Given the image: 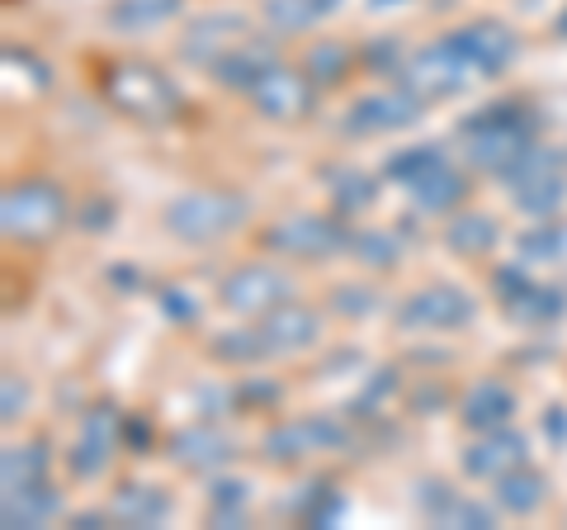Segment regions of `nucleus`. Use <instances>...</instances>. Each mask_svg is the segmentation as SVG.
<instances>
[{"instance_id": "nucleus-11", "label": "nucleus", "mask_w": 567, "mask_h": 530, "mask_svg": "<svg viewBox=\"0 0 567 530\" xmlns=\"http://www.w3.org/2000/svg\"><path fill=\"white\" fill-rule=\"evenodd\" d=\"M241 20H237V14H208V20H199V24H194L189 33H185V43H181V52H185V58L189 62H218L223 58V48H233L237 39H241Z\"/></svg>"}, {"instance_id": "nucleus-25", "label": "nucleus", "mask_w": 567, "mask_h": 530, "mask_svg": "<svg viewBox=\"0 0 567 530\" xmlns=\"http://www.w3.org/2000/svg\"><path fill=\"white\" fill-rule=\"evenodd\" d=\"M440 166H445V156H440V147H431V143H425V147L402 152L398 162L388 166V175H393L398 185H421L425 175H431V171H440Z\"/></svg>"}, {"instance_id": "nucleus-15", "label": "nucleus", "mask_w": 567, "mask_h": 530, "mask_svg": "<svg viewBox=\"0 0 567 530\" xmlns=\"http://www.w3.org/2000/svg\"><path fill=\"white\" fill-rule=\"evenodd\" d=\"M312 337H317V317L308 308H293V304H284L260 332L265 350H298V346H308Z\"/></svg>"}, {"instance_id": "nucleus-10", "label": "nucleus", "mask_w": 567, "mask_h": 530, "mask_svg": "<svg viewBox=\"0 0 567 530\" xmlns=\"http://www.w3.org/2000/svg\"><path fill=\"white\" fill-rule=\"evenodd\" d=\"M270 246H279V252H289V256H322V252L341 246V233H336V223H327V218H289L270 233Z\"/></svg>"}, {"instance_id": "nucleus-30", "label": "nucleus", "mask_w": 567, "mask_h": 530, "mask_svg": "<svg viewBox=\"0 0 567 530\" xmlns=\"http://www.w3.org/2000/svg\"><path fill=\"white\" fill-rule=\"evenodd\" d=\"M20 402H24V394H20ZM14 417V379H6V421Z\"/></svg>"}, {"instance_id": "nucleus-12", "label": "nucleus", "mask_w": 567, "mask_h": 530, "mask_svg": "<svg viewBox=\"0 0 567 530\" xmlns=\"http://www.w3.org/2000/svg\"><path fill=\"white\" fill-rule=\"evenodd\" d=\"M412 119H416V100L388 91V95H369V100L354 104L350 129L354 133H379V129H398V123H412Z\"/></svg>"}, {"instance_id": "nucleus-16", "label": "nucleus", "mask_w": 567, "mask_h": 530, "mask_svg": "<svg viewBox=\"0 0 567 530\" xmlns=\"http://www.w3.org/2000/svg\"><path fill=\"white\" fill-rule=\"evenodd\" d=\"M110 446H114V417L110 412H95L91 421H85V436L76 455H71V469L81 473V479H91V473L104 469V459H110Z\"/></svg>"}, {"instance_id": "nucleus-14", "label": "nucleus", "mask_w": 567, "mask_h": 530, "mask_svg": "<svg viewBox=\"0 0 567 530\" xmlns=\"http://www.w3.org/2000/svg\"><path fill=\"white\" fill-rule=\"evenodd\" d=\"M265 446H270L275 459H284V455H308V450H322V446H346V431L331 427V421H298L289 431H275Z\"/></svg>"}, {"instance_id": "nucleus-9", "label": "nucleus", "mask_w": 567, "mask_h": 530, "mask_svg": "<svg viewBox=\"0 0 567 530\" xmlns=\"http://www.w3.org/2000/svg\"><path fill=\"white\" fill-rule=\"evenodd\" d=\"M110 95L123 104V110H137V114H156L171 104L166 81L156 72H147V67H123V72H114Z\"/></svg>"}, {"instance_id": "nucleus-29", "label": "nucleus", "mask_w": 567, "mask_h": 530, "mask_svg": "<svg viewBox=\"0 0 567 530\" xmlns=\"http://www.w3.org/2000/svg\"><path fill=\"white\" fill-rule=\"evenodd\" d=\"M354 246H360V252L369 256V265H388V261H393V256H398V246H393V242H388V237H374V233H369V237H360V242H354Z\"/></svg>"}, {"instance_id": "nucleus-23", "label": "nucleus", "mask_w": 567, "mask_h": 530, "mask_svg": "<svg viewBox=\"0 0 567 530\" xmlns=\"http://www.w3.org/2000/svg\"><path fill=\"white\" fill-rule=\"evenodd\" d=\"M118 517H128L133 526H156L171 511V498L166 492H156V488H133V492H123V498L114 502Z\"/></svg>"}, {"instance_id": "nucleus-20", "label": "nucleus", "mask_w": 567, "mask_h": 530, "mask_svg": "<svg viewBox=\"0 0 567 530\" xmlns=\"http://www.w3.org/2000/svg\"><path fill=\"white\" fill-rule=\"evenodd\" d=\"M175 6H181V0H118V6L110 10V20L118 29H128V33H142V29L162 24L166 14H175Z\"/></svg>"}, {"instance_id": "nucleus-21", "label": "nucleus", "mask_w": 567, "mask_h": 530, "mask_svg": "<svg viewBox=\"0 0 567 530\" xmlns=\"http://www.w3.org/2000/svg\"><path fill=\"white\" fill-rule=\"evenodd\" d=\"M43 450L39 446H10L6 459H0V469H6V492H24L39 483V473H43Z\"/></svg>"}, {"instance_id": "nucleus-31", "label": "nucleus", "mask_w": 567, "mask_h": 530, "mask_svg": "<svg viewBox=\"0 0 567 530\" xmlns=\"http://www.w3.org/2000/svg\"><path fill=\"white\" fill-rule=\"evenodd\" d=\"M563 29H567V20H563Z\"/></svg>"}, {"instance_id": "nucleus-22", "label": "nucleus", "mask_w": 567, "mask_h": 530, "mask_svg": "<svg viewBox=\"0 0 567 530\" xmlns=\"http://www.w3.org/2000/svg\"><path fill=\"white\" fill-rule=\"evenodd\" d=\"M412 194H416V204H421V208H431V214H445L454 200H464V181H458L454 171L440 166V171L425 175L421 185H412Z\"/></svg>"}, {"instance_id": "nucleus-5", "label": "nucleus", "mask_w": 567, "mask_h": 530, "mask_svg": "<svg viewBox=\"0 0 567 530\" xmlns=\"http://www.w3.org/2000/svg\"><path fill=\"white\" fill-rule=\"evenodd\" d=\"M279 298H289V279L270 265H246V271L227 275L223 285V304L233 313H260V308H275Z\"/></svg>"}, {"instance_id": "nucleus-8", "label": "nucleus", "mask_w": 567, "mask_h": 530, "mask_svg": "<svg viewBox=\"0 0 567 530\" xmlns=\"http://www.w3.org/2000/svg\"><path fill=\"white\" fill-rule=\"evenodd\" d=\"M473 304L458 289H425L416 298H406V308L398 313L402 327H458L468 323Z\"/></svg>"}, {"instance_id": "nucleus-1", "label": "nucleus", "mask_w": 567, "mask_h": 530, "mask_svg": "<svg viewBox=\"0 0 567 530\" xmlns=\"http://www.w3.org/2000/svg\"><path fill=\"white\" fill-rule=\"evenodd\" d=\"M246 218V200L237 194H223V190H194L185 200H175L166 208V223L171 233H181L189 242H208V237H223Z\"/></svg>"}, {"instance_id": "nucleus-2", "label": "nucleus", "mask_w": 567, "mask_h": 530, "mask_svg": "<svg viewBox=\"0 0 567 530\" xmlns=\"http://www.w3.org/2000/svg\"><path fill=\"white\" fill-rule=\"evenodd\" d=\"M464 133H468V156L477 166L506 171L525 152V129H520V119L511 114V104H496V114L473 119Z\"/></svg>"}, {"instance_id": "nucleus-24", "label": "nucleus", "mask_w": 567, "mask_h": 530, "mask_svg": "<svg viewBox=\"0 0 567 530\" xmlns=\"http://www.w3.org/2000/svg\"><path fill=\"white\" fill-rule=\"evenodd\" d=\"M175 455H181L185 465H223L233 450H227V440L213 436V431H185V436H175Z\"/></svg>"}, {"instance_id": "nucleus-17", "label": "nucleus", "mask_w": 567, "mask_h": 530, "mask_svg": "<svg viewBox=\"0 0 567 530\" xmlns=\"http://www.w3.org/2000/svg\"><path fill=\"white\" fill-rule=\"evenodd\" d=\"M511 408H516V398H511L502 384H477L473 394L464 398V421L468 427L492 431V427H502V421L511 417Z\"/></svg>"}, {"instance_id": "nucleus-18", "label": "nucleus", "mask_w": 567, "mask_h": 530, "mask_svg": "<svg viewBox=\"0 0 567 530\" xmlns=\"http://www.w3.org/2000/svg\"><path fill=\"white\" fill-rule=\"evenodd\" d=\"M336 6H341V0H265V20L284 33H298V29L317 24L322 14H331Z\"/></svg>"}, {"instance_id": "nucleus-6", "label": "nucleus", "mask_w": 567, "mask_h": 530, "mask_svg": "<svg viewBox=\"0 0 567 530\" xmlns=\"http://www.w3.org/2000/svg\"><path fill=\"white\" fill-rule=\"evenodd\" d=\"M251 100H256V110H265L270 119H293V114L308 110V81L298 72H289V67L270 62L251 81Z\"/></svg>"}, {"instance_id": "nucleus-19", "label": "nucleus", "mask_w": 567, "mask_h": 530, "mask_svg": "<svg viewBox=\"0 0 567 530\" xmlns=\"http://www.w3.org/2000/svg\"><path fill=\"white\" fill-rule=\"evenodd\" d=\"M58 498L52 492H43L39 483L24 488V492H6V521L10 526H43L48 517H58Z\"/></svg>"}, {"instance_id": "nucleus-7", "label": "nucleus", "mask_w": 567, "mask_h": 530, "mask_svg": "<svg viewBox=\"0 0 567 530\" xmlns=\"http://www.w3.org/2000/svg\"><path fill=\"white\" fill-rule=\"evenodd\" d=\"M454 43L464 48V58L477 67V77H496L502 67L516 58V39L502 24H468L454 33Z\"/></svg>"}, {"instance_id": "nucleus-27", "label": "nucleus", "mask_w": 567, "mask_h": 530, "mask_svg": "<svg viewBox=\"0 0 567 530\" xmlns=\"http://www.w3.org/2000/svg\"><path fill=\"white\" fill-rule=\"evenodd\" d=\"M450 242L458 246V252H487V246L496 242V227L487 218H458L450 227Z\"/></svg>"}, {"instance_id": "nucleus-28", "label": "nucleus", "mask_w": 567, "mask_h": 530, "mask_svg": "<svg viewBox=\"0 0 567 530\" xmlns=\"http://www.w3.org/2000/svg\"><path fill=\"white\" fill-rule=\"evenodd\" d=\"M312 67H317V77L336 81V77H341V67H346V52L341 48H317L312 52Z\"/></svg>"}, {"instance_id": "nucleus-26", "label": "nucleus", "mask_w": 567, "mask_h": 530, "mask_svg": "<svg viewBox=\"0 0 567 530\" xmlns=\"http://www.w3.org/2000/svg\"><path fill=\"white\" fill-rule=\"evenodd\" d=\"M539 498H544V479H539V473H502V502L516 511V517L535 511Z\"/></svg>"}, {"instance_id": "nucleus-4", "label": "nucleus", "mask_w": 567, "mask_h": 530, "mask_svg": "<svg viewBox=\"0 0 567 530\" xmlns=\"http://www.w3.org/2000/svg\"><path fill=\"white\" fill-rule=\"evenodd\" d=\"M473 77H477V67L464 58V48H458L454 39L416 52V62L406 67V85L421 91V95H450V91H458V85H468Z\"/></svg>"}, {"instance_id": "nucleus-13", "label": "nucleus", "mask_w": 567, "mask_h": 530, "mask_svg": "<svg viewBox=\"0 0 567 530\" xmlns=\"http://www.w3.org/2000/svg\"><path fill=\"white\" fill-rule=\"evenodd\" d=\"M525 459V440L520 436H492L483 440V446H473L464 455V469L473 473V479H496V473H511Z\"/></svg>"}, {"instance_id": "nucleus-3", "label": "nucleus", "mask_w": 567, "mask_h": 530, "mask_svg": "<svg viewBox=\"0 0 567 530\" xmlns=\"http://www.w3.org/2000/svg\"><path fill=\"white\" fill-rule=\"evenodd\" d=\"M62 194L52 185H14L6 190V204H0V218H6L10 237H48L52 227L62 223Z\"/></svg>"}]
</instances>
